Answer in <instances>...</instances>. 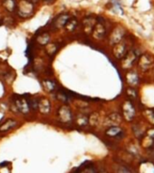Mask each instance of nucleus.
Here are the masks:
<instances>
[{
	"label": "nucleus",
	"mask_w": 154,
	"mask_h": 173,
	"mask_svg": "<svg viewBox=\"0 0 154 173\" xmlns=\"http://www.w3.org/2000/svg\"><path fill=\"white\" fill-rule=\"evenodd\" d=\"M43 86H44V88L46 90V91H48V92L54 91L55 88H56L55 83H54L53 80H50V79L44 80L43 81Z\"/></svg>",
	"instance_id": "9d476101"
},
{
	"label": "nucleus",
	"mask_w": 154,
	"mask_h": 173,
	"mask_svg": "<svg viewBox=\"0 0 154 173\" xmlns=\"http://www.w3.org/2000/svg\"><path fill=\"white\" fill-rule=\"evenodd\" d=\"M26 1L31 3V4H36V3H37L39 1V0H26Z\"/></svg>",
	"instance_id": "412c9836"
},
{
	"label": "nucleus",
	"mask_w": 154,
	"mask_h": 173,
	"mask_svg": "<svg viewBox=\"0 0 154 173\" xmlns=\"http://www.w3.org/2000/svg\"><path fill=\"white\" fill-rule=\"evenodd\" d=\"M96 24V22L94 19H93L92 17H89L87 18L86 20L84 21V28H85V31H88V30H93V27Z\"/></svg>",
	"instance_id": "2eb2a0df"
},
{
	"label": "nucleus",
	"mask_w": 154,
	"mask_h": 173,
	"mask_svg": "<svg viewBox=\"0 0 154 173\" xmlns=\"http://www.w3.org/2000/svg\"><path fill=\"white\" fill-rule=\"evenodd\" d=\"M4 6L6 7V10H8L9 12H13L15 9V7H17L15 0H6L4 2Z\"/></svg>",
	"instance_id": "dca6fc26"
},
{
	"label": "nucleus",
	"mask_w": 154,
	"mask_h": 173,
	"mask_svg": "<svg viewBox=\"0 0 154 173\" xmlns=\"http://www.w3.org/2000/svg\"><path fill=\"white\" fill-rule=\"evenodd\" d=\"M58 50V47L56 46V44L54 43H49V44H46V53L50 56H53L56 52Z\"/></svg>",
	"instance_id": "f3484780"
},
{
	"label": "nucleus",
	"mask_w": 154,
	"mask_h": 173,
	"mask_svg": "<svg viewBox=\"0 0 154 173\" xmlns=\"http://www.w3.org/2000/svg\"><path fill=\"white\" fill-rule=\"evenodd\" d=\"M119 172H120V173H131V171H130L128 169H126V168H123V167H121V168L120 169Z\"/></svg>",
	"instance_id": "aec40b11"
},
{
	"label": "nucleus",
	"mask_w": 154,
	"mask_h": 173,
	"mask_svg": "<svg viewBox=\"0 0 154 173\" xmlns=\"http://www.w3.org/2000/svg\"><path fill=\"white\" fill-rule=\"evenodd\" d=\"M98 121H99V116L98 114L95 113L91 114V116L89 117V123H91L92 125H96V123H98Z\"/></svg>",
	"instance_id": "a211bd4d"
},
{
	"label": "nucleus",
	"mask_w": 154,
	"mask_h": 173,
	"mask_svg": "<svg viewBox=\"0 0 154 173\" xmlns=\"http://www.w3.org/2000/svg\"><path fill=\"white\" fill-rule=\"evenodd\" d=\"M38 109L43 114H47L50 111V102L45 98H43L38 102Z\"/></svg>",
	"instance_id": "423d86ee"
},
{
	"label": "nucleus",
	"mask_w": 154,
	"mask_h": 173,
	"mask_svg": "<svg viewBox=\"0 0 154 173\" xmlns=\"http://www.w3.org/2000/svg\"><path fill=\"white\" fill-rule=\"evenodd\" d=\"M152 60L151 59V57H149L148 55H143L141 58V61H140V65H141V68L143 70H147L151 63Z\"/></svg>",
	"instance_id": "1a4fd4ad"
},
{
	"label": "nucleus",
	"mask_w": 154,
	"mask_h": 173,
	"mask_svg": "<svg viewBox=\"0 0 154 173\" xmlns=\"http://www.w3.org/2000/svg\"><path fill=\"white\" fill-rule=\"evenodd\" d=\"M105 29L102 23H96L93 27V36L97 39H101L104 36Z\"/></svg>",
	"instance_id": "0eeeda50"
},
{
	"label": "nucleus",
	"mask_w": 154,
	"mask_h": 173,
	"mask_svg": "<svg viewBox=\"0 0 154 173\" xmlns=\"http://www.w3.org/2000/svg\"><path fill=\"white\" fill-rule=\"evenodd\" d=\"M14 98H15V105L17 108V111H20L21 113L24 114H27L30 111L26 96L15 95Z\"/></svg>",
	"instance_id": "f03ea898"
},
{
	"label": "nucleus",
	"mask_w": 154,
	"mask_h": 173,
	"mask_svg": "<svg viewBox=\"0 0 154 173\" xmlns=\"http://www.w3.org/2000/svg\"><path fill=\"white\" fill-rule=\"evenodd\" d=\"M33 4H31L29 2H27L26 0H24L22 1L19 6H17V14L19 16L24 18L29 17V16L33 14Z\"/></svg>",
	"instance_id": "f257e3e1"
},
{
	"label": "nucleus",
	"mask_w": 154,
	"mask_h": 173,
	"mask_svg": "<svg viewBox=\"0 0 154 173\" xmlns=\"http://www.w3.org/2000/svg\"><path fill=\"white\" fill-rule=\"evenodd\" d=\"M123 114L129 121H131L134 117V108L130 102H125L123 105Z\"/></svg>",
	"instance_id": "20e7f679"
},
{
	"label": "nucleus",
	"mask_w": 154,
	"mask_h": 173,
	"mask_svg": "<svg viewBox=\"0 0 154 173\" xmlns=\"http://www.w3.org/2000/svg\"><path fill=\"white\" fill-rule=\"evenodd\" d=\"M121 134H123V131H121V128L117 127V126H111V128H109L106 131V134L111 137H118Z\"/></svg>",
	"instance_id": "9b49d317"
},
{
	"label": "nucleus",
	"mask_w": 154,
	"mask_h": 173,
	"mask_svg": "<svg viewBox=\"0 0 154 173\" xmlns=\"http://www.w3.org/2000/svg\"><path fill=\"white\" fill-rule=\"evenodd\" d=\"M50 40V36H49V34H47V32H43L40 35L37 36V43L41 45H46L48 43Z\"/></svg>",
	"instance_id": "f8f14e48"
},
{
	"label": "nucleus",
	"mask_w": 154,
	"mask_h": 173,
	"mask_svg": "<svg viewBox=\"0 0 154 173\" xmlns=\"http://www.w3.org/2000/svg\"><path fill=\"white\" fill-rule=\"evenodd\" d=\"M75 121H76V123H78L79 125L84 126V125H88V123H89V117L87 116L86 114H78L77 116H76Z\"/></svg>",
	"instance_id": "ddd939ff"
},
{
	"label": "nucleus",
	"mask_w": 154,
	"mask_h": 173,
	"mask_svg": "<svg viewBox=\"0 0 154 173\" xmlns=\"http://www.w3.org/2000/svg\"><path fill=\"white\" fill-rule=\"evenodd\" d=\"M68 20H69L68 14H61L58 16L57 19L55 20V22H54V23L56 27H61V26H64V24L67 23Z\"/></svg>",
	"instance_id": "6e6552de"
},
{
	"label": "nucleus",
	"mask_w": 154,
	"mask_h": 173,
	"mask_svg": "<svg viewBox=\"0 0 154 173\" xmlns=\"http://www.w3.org/2000/svg\"><path fill=\"white\" fill-rule=\"evenodd\" d=\"M109 119H111L112 122H114V123H118V122L121 121L120 115L118 114H111V115H109Z\"/></svg>",
	"instance_id": "6ab92c4d"
},
{
	"label": "nucleus",
	"mask_w": 154,
	"mask_h": 173,
	"mask_svg": "<svg viewBox=\"0 0 154 173\" xmlns=\"http://www.w3.org/2000/svg\"><path fill=\"white\" fill-rule=\"evenodd\" d=\"M77 20L75 18H72V19H69L67 21V23L64 24V27L69 32H72L74 30H75L76 26H77Z\"/></svg>",
	"instance_id": "4468645a"
},
{
	"label": "nucleus",
	"mask_w": 154,
	"mask_h": 173,
	"mask_svg": "<svg viewBox=\"0 0 154 173\" xmlns=\"http://www.w3.org/2000/svg\"><path fill=\"white\" fill-rule=\"evenodd\" d=\"M17 125V122L14 119H7L0 125V132H6L13 129Z\"/></svg>",
	"instance_id": "39448f33"
},
{
	"label": "nucleus",
	"mask_w": 154,
	"mask_h": 173,
	"mask_svg": "<svg viewBox=\"0 0 154 173\" xmlns=\"http://www.w3.org/2000/svg\"><path fill=\"white\" fill-rule=\"evenodd\" d=\"M58 116L61 122L63 123H68L71 122L72 119V112L70 110V108L66 105H63L62 108H60L59 111H58Z\"/></svg>",
	"instance_id": "7ed1b4c3"
}]
</instances>
